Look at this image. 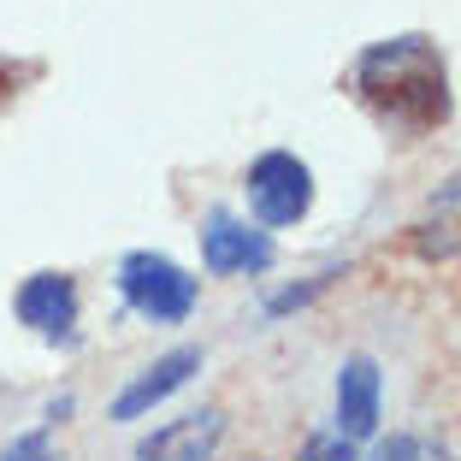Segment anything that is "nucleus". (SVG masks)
<instances>
[{"label":"nucleus","instance_id":"obj_5","mask_svg":"<svg viewBox=\"0 0 461 461\" xmlns=\"http://www.w3.org/2000/svg\"><path fill=\"white\" fill-rule=\"evenodd\" d=\"M219 438H225V414L202 408V414H184V420L160 426L154 438L136 444V461H213Z\"/></svg>","mask_w":461,"mask_h":461},{"label":"nucleus","instance_id":"obj_3","mask_svg":"<svg viewBox=\"0 0 461 461\" xmlns=\"http://www.w3.org/2000/svg\"><path fill=\"white\" fill-rule=\"evenodd\" d=\"M313 202V172L296 154L272 149L249 166V207L260 213V225H296Z\"/></svg>","mask_w":461,"mask_h":461},{"label":"nucleus","instance_id":"obj_9","mask_svg":"<svg viewBox=\"0 0 461 461\" xmlns=\"http://www.w3.org/2000/svg\"><path fill=\"white\" fill-rule=\"evenodd\" d=\"M379 426V366L373 361H343L338 373V432L349 438H373Z\"/></svg>","mask_w":461,"mask_h":461},{"label":"nucleus","instance_id":"obj_1","mask_svg":"<svg viewBox=\"0 0 461 461\" xmlns=\"http://www.w3.org/2000/svg\"><path fill=\"white\" fill-rule=\"evenodd\" d=\"M349 89L373 107V119L402 136H426L449 119V71L426 36L373 41L349 71Z\"/></svg>","mask_w":461,"mask_h":461},{"label":"nucleus","instance_id":"obj_7","mask_svg":"<svg viewBox=\"0 0 461 461\" xmlns=\"http://www.w3.org/2000/svg\"><path fill=\"white\" fill-rule=\"evenodd\" d=\"M402 243H408V255H420V260H456L461 255V172L426 202V213L408 225Z\"/></svg>","mask_w":461,"mask_h":461},{"label":"nucleus","instance_id":"obj_13","mask_svg":"<svg viewBox=\"0 0 461 461\" xmlns=\"http://www.w3.org/2000/svg\"><path fill=\"white\" fill-rule=\"evenodd\" d=\"M373 461H420V444H414V438H402V432H396V438H384V444L373 449Z\"/></svg>","mask_w":461,"mask_h":461},{"label":"nucleus","instance_id":"obj_4","mask_svg":"<svg viewBox=\"0 0 461 461\" xmlns=\"http://www.w3.org/2000/svg\"><path fill=\"white\" fill-rule=\"evenodd\" d=\"M18 320L41 338H71L77 326V285L66 272H36L18 285Z\"/></svg>","mask_w":461,"mask_h":461},{"label":"nucleus","instance_id":"obj_2","mask_svg":"<svg viewBox=\"0 0 461 461\" xmlns=\"http://www.w3.org/2000/svg\"><path fill=\"white\" fill-rule=\"evenodd\" d=\"M119 290L142 320H154V326H177V320H190V308H195V278L177 267V260L149 255V249H142V255H124Z\"/></svg>","mask_w":461,"mask_h":461},{"label":"nucleus","instance_id":"obj_8","mask_svg":"<svg viewBox=\"0 0 461 461\" xmlns=\"http://www.w3.org/2000/svg\"><path fill=\"white\" fill-rule=\"evenodd\" d=\"M195 366H202V349H172V355H160V361H154L149 373H142V379H136L131 391L113 402V420H136V414H149V408L166 402L177 384H190Z\"/></svg>","mask_w":461,"mask_h":461},{"label":"nucleus","instance_id":"obj_12","mask_svg":"<svg viewBox=\"0 0 461 461\" xmlns=\"http://www.w3.org/2000/svg\"><path fill=\"white\" fill-rule=\"evenodd\" d=\"M0 461H59V456H54V444H48V432H24Z\"/></svg>","mask_w":461,"mask_h":461},{"label":"nucleus","instance_id":"obj_11","mask_svg":"<svg viewBox=\"0 0 461 461\" xmlns=\"http://www.w3.org/2000/svg\"><path fill=\"white\" fill-rule=\"evenodd\" d=\"M30 77H36V66H30V59H0V107H13L18 89H24Z\"/></svg>","mask_w":461,"mask_h":461},{"label":"nucleus","instance_id":"obj_10","mask_svg":"<svg viewBox=\"0 0 461 461\" xmlns=\"http://www.w3.org/2000/svg\"><path fill=\"white\" fill-rule=\"evenodd\" d=\"M302 461H355V444L343 432H320V438H308Z\"/></svg>","mask_w":461,"mask_h":461},{"label":"nucleus","instance_id":"obj_6","mask_svg":"<svg viewBox=\"0 0 461 461\" xmlns=\"http://www.w3.org/2000/svg\"><path fill=\"white\" fill-rule=\"evenodd\" d=\"M202 255H207V272H267L272 267V237L237 225L230 213H213L202 230Z\"/></svg>","mask_w":461,"mask_h":461}]
</instances>
